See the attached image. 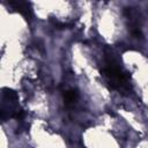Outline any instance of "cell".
Wrapping results in <instances>:
<instances>
[{"label": "cell", "mask_w": 148, "mask_h": 148, "mask_svg": "<svg viewBox=\"0 0 148 148\" xmlns=\"http://www.w3.org/2000/svg\"><path fill=\"white\" fill-rule=\"evenodd\" d=\"M77 99V92L73 89H68L66 91H64V101L66 102V104H71L74 103Z\"/></svg>", "instance_id": "obj_3"}, {"label": "cell", "mask_w": 148, "mask_h": 148, "mask_svg": "<svg viewBox=\"0 0 148 148\" xmlns=\"http://www.w3.org/2000/svg\"><path fill=\"white\" fill-rule=\"evenodd\" d=\"M9 5L16 9L18 13H21L22 15H24L25 17H28L30 15V8H29V3L24 2V1H10Z\"/></svg>", "instance_id": "obj_2"}, {"label": "cell", "mask_w": 148, "mask_h": 148, "mask_svg": "<svg viewBox=\"0 0 148 148\" xmlns=\"http://www.w3.org/2000/svg\"><path fill=\"white\" fill-rule=\"evenodd\" d=\"M103 73L110 83V86L117 90H124L128 88V80L127 75L123 72V69L119 67L118 62L109 56L105 60V66L103 68Z\"/></svg>", "instance_id": "obj_1"}]
</instances>
